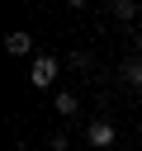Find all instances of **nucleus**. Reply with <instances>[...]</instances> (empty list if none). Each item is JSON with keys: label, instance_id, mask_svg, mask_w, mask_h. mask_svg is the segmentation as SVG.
<instances>
[{"label": "nucleus", "instance_id": "f257e3e1", "mask_svg": "<svg viewBox=\"0 0 142 151\" xmlns=\"http://www.w3.org/2000/svg\"><path fill=\"white\" fill-rule=\"evenodd\" d=\"M52 80H57V57H38V61H33V71H28V85L47 90Z\"/></svg>", "mask_w": 142, "mask_h": 151}, {"label": "nucleus", "instance_id": "f03ea898", "mask_svg": "<svg viewBox=\"0 0 142 151\" xmlns=\"http://www.w3.org/2000/svg\"><path fill=\"white\" fill-rule=\"evenodd\" d=\"M85 137H90V146H99V151H109V146L118 142V127L99 118V123H90V127H85Z\"/></svg>", "mask_w": 142, "mask_h": 151}, {"label": "nucleus", "instance_id": "423d86ee", "mask_svg": "<svg viewBox=\"0 0 142 151\" xmlns=\"http://www.w3.org/2000/svg\"><path fill=\"white\" fill-rule=\"evenodd\" d=\"M133 14H137L133 0H114V19H133Z\"/></svg>", "mask_w": 142, "mask_h": 151}, {"label": "nucleus", "instance_id": "20e7f679", "mask_svg": "<svg viewBox=\"0 0 142 151\" xmlns=\"http://www.w3.org/2000/svg\"><path fill=\"white\" fill-rule=\"evenodd\" d=\"M52 109H57V113H62V118H71V113H76V109H80V104H76V94H71V90H62V94H57V99H52Z\"/></svg>", "mask_w": 142, "mask_h": 151}, {"label": "nucleus", "instance_id": "0eeeda50", "mask_svg": "<svg viewBox=\"0 0 142 151\" xmlns=\"http://www.w3.org/2000/svg\"><path fill=\"white\" fill-rule=\"evenodd\" d=\"M137 19H142V5H137Z\"/></svg>", "mask_w": 142, "mask_h": 151}, {"label": "nucleus", "instance_id": "7ed1b4c3", "mask_svg": "<svg viewBox=\"0 0 142 151\" xmlns=\"http://www.w3.org/2000/svg\"><path fill=\"white\" fill-rule=\"evenodd\" d=\"M28 47H33V38H28L24 28H14V33H5V52H9V57H24Z\"/></svg>", "mask_w": 142, "mask_h": 151}, {"label": "nucleus", "instance_id": "39448f33", "mask_svg": "<svg viewBox=\"0 0 142 151\" xmlns=\"http://www.w3.org/2000/svg\"><path fill=\"white\" fill-rule=\"evenodd\" d=\"M123 76H128V85H137V90H142V57H133V61L123 66Z\"/></svg>", "mask_w": 142, "mask_h": 151}]
</instances>
